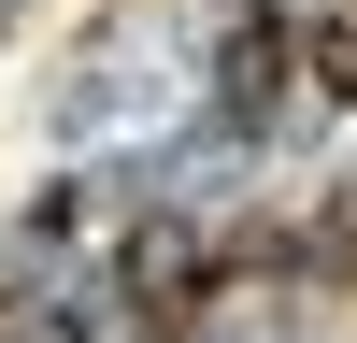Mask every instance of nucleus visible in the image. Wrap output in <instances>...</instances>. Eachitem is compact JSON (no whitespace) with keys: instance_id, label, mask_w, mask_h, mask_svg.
Masks as SVG:
<instances>
[{"instance_id":"nucleus-1","label":"nucleus","mask_w":357,"mask_h":343,"mask_svg":"<svg viewBox=\"0 0 357 343\" xmlns=\"http://www.w3.org/2000/svg\"><path fill=\"white\" fill-rule=\"evenodd\" d=\"M129 300L158 314V329L200 300V243H186V229H143V243H129Z\"/></svg>"},{"instance_id":"nucleus-2","label":"nucleus","mask_w":357,"mask_h":343,"mask_svg":"<svg viewBox=\"0 0 357 343\" xmlns=\"http://www.w3.org/2000/svg\"><path fill=\"white\" fill-rule=\"evenodd\" d=\"M314 86H329V100H357V15L314 29Z\"/></svg>"}]
</instances>
